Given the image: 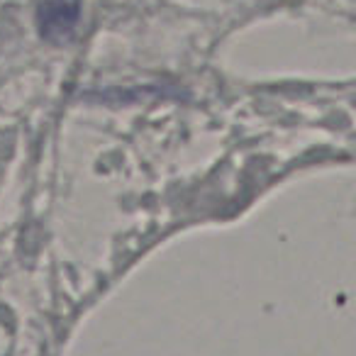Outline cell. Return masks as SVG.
I'll return each instance as SVG.
<instances>
[{
  "label": "cell",
  "mask_w": 356,
  "mask_h": 356,
  "mask_svg": "<svg viewBox=\"0 0 356 356\" xmlns=\"http://www.w3.org/2000/svg\"><path fill=\"white\" fill-rule=\"evenodd\" d=\"M79 0H42L37 22L44 40L64 42L74 35L79 25Z\"/></svg>",
  "instance_id": "1"
}]
</instances>
